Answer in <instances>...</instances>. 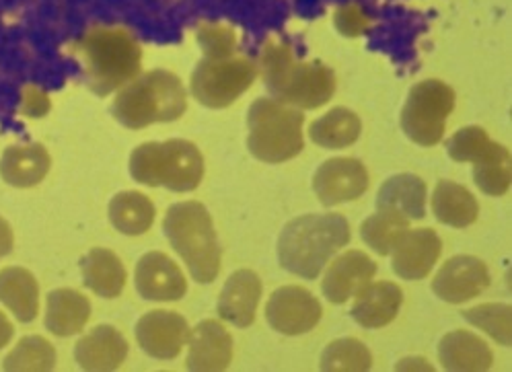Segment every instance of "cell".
Wrapping results in <instances>:
<instances>
[{
  "label": "cell",
  "instance_id": "obj_4",
  "mask_svg": "<svg viewBox=\"0 0 512 372\" xmlns=\"http://www.w3.org/2000/svg\"><path fill=\"white\" fill-rule=\"evenodd\" d=\"M186 109L188 93L177 74L151 70L118 93L112 114L122 126L142 130L159 122H175L186 114Z\"/></svg>",
  "mask_w": 512,
  "mask_h": 372
},
{
  "label": "cell",
  "instance_id": "obj_30",
  "mask_svg": "<svg viewBox=\"0 0 512 372\" xmlns=\"http://www.w3.org/2000/svg\"><path fill=\"white\" fill-rule=\"evenodd\" d=\"M447 151L457 163H473V167H480L506 153L508 148L494 142L484 128L469 126L451 136Z\"/></svg>",
  "mask_w": 512,
  "mask_h": 372
},
{
  "label": "cell",
  "instance_id": "obj_20",
  "mask_svg": "<svg viewBox=\"0 0 512 372\" xmlns=\"http://www.w3.org/2000/svg\"><path fill=\"white\" fill-rule=\"evenodd\" d=\"M404 303V292L393 282H371L364 286L352 305V319L364 329L389 325Z\"/></svg>",
  "mask_w": 512,
  "mask_h": 372
},
{
  "label": "cell",
  "instance_id": "obj_6",
  "mask_svg": "<svg viewBox=\"0 0 512 372\" xmlns=\"http://www.w3.org/2000/svg\"><path fill=\"white\" fill-rule=\"evenodd\" d=\"M130 175L149 188L194 192L204 177V157L190 140L144 142L130 157Z\"/></svg>",
  "mask_w": 512,
  "mask_h": 372
},
{
  "label": "cell",
  "instance_id": "obj_11",
  "mask_svg": "<svg viewBox=\"0 0 512 372\" xmlns=\"http://www.w3.org/2000/svg\"><path fill=\"white\" fill-rule=\"evenodd\" d=\"M313 190L323 206L354 202L369 190V171L358 159H329L317 169Z\"/></svg>",
  "mask_w": 512,
  "mask_h": 372
},
{
  "label": "cell",
  "instance_id": "obj_15",
  "mask_svg": "<svg viewBox=\"0 0 512 372\" xmlns=\"http://www.w3.org/2000/svg\"><path fill=\"white\" fill-rule=\"evenodd\" d=\"M441 251V237L432 229H408L391 251V268L404 280H422L432 272Z\"/></svg>",
  "mask_w": 512,
  "mask_h": 372
},
{
  "label": "cell",
  "instance_id": "obj_32",
  "mask_svg": "<svg viewBox=\"0 0 512 372\" xmlns=\"http://www.w3.org/2000/svg\"><path fill=\"white\" fill-rule=\"evenodd\" d=\"M321 370L325 372H364L373 366V354L362 342L344 338L329 344L321 354Z\"/></svg>",
  "mask_w": 512,
  "mask_h": 372
},
{
  "label": "cell",
  "instance_id": "obj_26",
  "mask_svg": "<svg viewBox=\"0 0 512 372\" xmlns=\"http://www.w3.org/2000/svg\"><path fill=\"white\" fill-rule=\"evenodd\" d=\"M83 280L101 299H116L126 286V268L122 259L109 249H91L81 262Z\"/></svg>",
  "mask_w": 512,
  "mask_h": 372
},
{
  "label": "cell",
  "instance_id": "obj_29",
  "mask_svg": "<svg viewBox=\"0 0 512 372\" xmlns=\"http://www.w3.org/2000/svg\"><path fill=\"white\" fill-rule=\"evenodd\" d=\"M362 132L360 118L352 109L334 107L329 109L323 118L311 124L309 136L321 148H346L352 146Z\"/></svg>",
  "mask_w": 512,
  "mask_h": 372
},
{
  "label": "cell",
  "instance_id": "obj_7",
  "mask_svg": "<svg viewBox=\"0 0 512 372\" xmlns=\"http://www.w3.org/2000/svg\"><path fill=\"white\" fill-rule=\"evenodd\" d=\"M301 109L276 99H258L249 107L247 146L255 159L276 165L295 159L303 151Z\"/></svg>",
  "mask_w": 512,
  "mask_h": 372
},
{
  "label": "cell",
  "instance_id": "obj_28",
  "mask_svg": "<svg viewBox=\"0 0 512 372\" xmlns=\"http://www.w3.org/2000/svg\"><path fill=\"white\" fill-rule=\"evenodd\" d=\"M155 204L140 192H122L109 202V220L128 237L144 235L155 222Z\"/></svg>",
  "mask_w": 512,
  "mask_h": 372
},
{
  "label": "cell",
  "instance_id": "obj_21",
  "mask_svg": "<svg viewBox=\"0 0 512 372\" xmlns=\"http://www.w3.org/2000/svg\"><path fill=\"white\" fill-rule=\"evenodd\" d=\"M438 358L451 372H486L492 368L494 354L490 346L471 331H451L438 346Z\"/></svg>",
  "mask_w": 512,
  "mask_h": 372
},
{
  "label": "cell",
  "instance_id": "obj_22",
  "mask_svg": "<svg viewBox=\"0 0 512 372\" xmlns=\"http://www.w3.org/2000/svg\"><path fill=\"white\" fill-rule=\"evenodd\" d=\"M50 165L48 151L38 142L9 146L0 161V175L13 188H33L48 175Z\"/></svg>",
  "mask_w": 512,
  "mask_h": 372
},
{
  "label": "cell",
  "instance_id": "obj_31",
  "mask_svg": "<svg viewBox=\"0 0 512 372\" xmlns=\"http://www.w3.org/2000/svg\"><path fill=\"white\" fill-rule=\"evenodd\" d=\"M410 229V218L391 208H377V214L362 222L360 237L375 253L389 255L395 243Z\"/></svg>",
  "mask_w": 512,
  "mask_h": 372
},
{
  "label": "cell",
  "instance_id": "obj_10",
  "mask_svg": "<svg viewBox=\"0 0 512 372\" xmlns=\"http://www.w3.org/2000/svg\"><path fill=\"white\" fill-rule=\"evenodd\" d=\"M323 309L315 296L303 286H282L268 301L266 319L272 329L284 336H303L317 327Z\"/></svg>",
  "mask_w": 512,
  "mask_h": 372
},
{
  "label": "cell",
  "instance_id": "obj_8",
  "mask_svg": "<svg viewBox=\"0 0 512 372\" xmlns=\"http://www.w3.org/2000/svg\"><path fill=\"white\" fill-rule=\"evenodd\" d=\"M258 64L247 56L204 58L192 72V95L210 109L233 105L258 79Z\"/></svg>",
  "mask_w": 512,
  "mask_h": 372
},
{
  "label": "cell",
  "instance_id": "obj_13",
  "mask_svg": "<svg viewBox=\"0 0 512 372\" xmlns=\"http://www.w3.org/2000/svg\"><path fill=\"white\" fill-rule=\"evenodd\" d=\"M188 321L173 311H151L140 317L136 325V340L144 354L157 360H173L188 346Z\"/></svg>",
  "mask_w": 512,
  "mask_h": 372
},
{
  "label": "cell",
  "instance_id": "obj_18",
  "mask_svg": "<svg viewBox=\"0 0 512 372\" xmlns=\"http://www.w3.org/2000/svg\"><path fill=\"white\" fill-rule=\"evenodd\" d=\"M262 299V280L251 270H237L225 284L218 299V315L235 327H249L255 321Z\"/></svg>",
  "mask_w": 512,
  "mask_h": 372
},
{
  "label": "cell",
  "instance_id": "obj_3",
  "mask_svg": "<svg viewBox=\"0 0 512 372\" xmlns=\"http://www.w3.org/2000/svg\"><path fill=\"white\" fill-rule=\"evenodd\" d=\"M350 243V225L342 214H305L290 220L278 239L280 266L315 280L342 247Z\"/></svg>",
  "mask_w": 512,
  "mask_h": 372
},
{
  "label": "cell",
  "instance_id": "obj_17",
  "mask_svg": "<svg viewBox=\"0 0 512 372\" xmlns=\"http://www.w3.org/2000/svg\"><path fill=\"white\" fill-rule=\"evenodd\" d=\"M188 368L194 372H221L233 360V338L221 321L206 319L190 331Z\"/></svg>",
  "mask_w": 512,
  "mask_h": 372
},
{
  "label": "cell",
  "instance_id": "obj_25",
  "mask_svg": "<svg viewBox=\"0 0 512 372\" xmlns=\"http://www.w3.org/2000/svg\"><path fill=\"white\" fill-rule=\"evenodd\" d=\"M0 303L21 323H29L40 313V286L25 268L0 272Z\"/></svg>",
  "mask_w": 512,
  "mask_h": 372
},
{
  "label": "cell",
  "instance_id": "obj_16",
  "mask_svg": "<svg viewBox=\"0 0 512 372\" xmlns=\"http://www.w3.org/2000/svg\"><path fill=\"white\" fill-rule=\"evenodd\" d=\"M377 274V264L362 251H346L329 264L323 276V294L329 303L344 305Z\"/></svg>",
  "mask_w": 512,
  "mask_h": 372
},
{
  "label": "cell",
  "instance_id": "obj_12",
  "mask_svg": "<svg viewBox=\"0 0 512 372\" xmlns=\"http://www.w3.org/2000/svg\"><path fill=\"white\" fill-rule=\"evenodd\" d=\"M490 286V272L482 259L473 255H455L438 270L432 280V290L438 299L461 305L480 296Z\"/></svg>",
  "mask_w": 512,
  "mask_h": 372
},
{
  "label": "cell",
  "instance_id": "obj_37",
  "mask_svg": "<svg viewBox=\"0 0 512 372\" xmlns=\"http://www.w3.org/2000/svg\"><path fill=\"white\" fill-rule=\"evenodd\" d=\"M334 23H336V29L344 37H358V35H364L371 29L369 13L356 3H348V5L338 7V11L334 13Z\"/></svg>",
  "mask_w": 512,
  "mask_h": 372
},
{
  "label": "cell",
  "instance_id": "obj_2",
  "mask_svg": "<svg viewBox=\"0 0 512 372\" xmlns=\"http://www.w3.org/2000/svg\"><path fill=\"white\" fill-rule=\"evenodd\" d=\"M87 85L105 97L132 83L142 66V48L136 35L118 25H97L75 44Z\"/></svg>",
  "mask_w": 512,
  "mask_h": 372
},
{
  "label": "cell",
  "instance_id": "obj_36",
  "mask_svg": "<svg viewBox=\"0 0 512 372\" xmlns=\"http://www.w3.org/2000/svg\"><path fill=\"white\" fill-rule=\"evenodd\" d=\"M196 37L206 58H229L237 50V33L223 23L200 25Z\"/></svg>",
  "mask_w": 512,
  "mask_h": 372
},
{
  "label": "cell",
  "instance_id": "obj_27",
  "mask_svg": "<svg viewBox=\"0 0 512 372\" xmlns=\"http://www.w3.org/2000/svg\"><path fill=\"white\" fill-rule=\"evenodd\" d=\"M377 208L397 210L410 220L426 216V183L412 173H399L389 177L377 196Z\"/></svg>",
  "mask_w": 512,
  "mask_h": 372
},
{
  "label": "cell",
  "instance_id": "obj_34",
  "mask_svg": "<svg viewBox=\"0 0 512 372\" xmlns=\"http://www.w3.org/2000/svg\"><path fill=\"white\" fill-rule=\"evenodd\" d=\"M465 321L482 329L500 346L512 344V309L502 303H486L463 311Z\"/></svg>",
  "mask_w": 512,
  "mask_h": 372
},
{
  "label": "cell",
  "instance_id": "obj_9",
  "mask_svg": "<svg viewBox=\"0 0 512 372\" xmlns=\"http://www.w3.org/2000/svg\"><path fill=\"white\" fill-rule=\"evenodd\" d=\"M455 91L438 79H428L412 87L401 111V128L420 146H434L443 140L447 120L455 109Z\"/></svg>",
  "mask_w": 512,
  "mask_h": 372
},
{
  "label": "cell",
  "instance_id": "obj_35",
  "mask_svg": "<svg viewBox=\"0 0 512 372\" xmlns=\"http://www.w3.org/2000/svg\"><path fill=\"white\" fill-rule=\"evenodd\" d=\"M510 177H512V171H510V153L508 151L486 165L473 167L475 185H478L484 194L494 196V198H500L510 190Z\"/></svg>",
  "mask_w": 512,
  "mask_h": 372
},
{
  "label": "cell",
  "instance_id": "obj_23",
  "mask_svg": "<svg viewBox=\"0 0 512 372\" xmlns=\"http://www.w3.org/2000/svg\"><path fill=\"white\" fill-rule=\"evenodd\" d=\"M91 319V303L72 288H58L48 296L46 325L58 338H70L83 331Z\"/></svg>",
  "mask_w": 512,
  "mask_h": 372
},
{
  "label": "cell",
  "instance_id": "obj_19",
  "mask_svg": "<svg viewBox=\"0 0 512 372\" xmlns=\"http://www.w3.org/2000/svg\"><path fill=\"white\" fill-rule=\"evenodd\" d=\"M128 356V342L116 327L99 325L91 329L75 348V358L83 370L109 372L122 366Z\"/></svg>",
  "mask_w": 512,
  "mask_h": 372
},
{
  "label": "cell",
  "instance_id": "obj_24",
  "mask_svg": "<svg viewBox=\"0 0 512 372\" xmlns=\"http://www.w3.org/2000/svg\"><path fill=\"white\" fill-rule=\"evenodd\" d=\"M432 212L438 222L447 227L465 229L471 227L480 216L478 200L455 181H438L432 194Z\"/></svg>",
  "mask_w": 512,
  "mask_h": 372
},
{
  "label": "cell",
  "instance_id": "obj_39",
  "mask_svg": "<svg viewBox=\"0 0 512 372\" xmlns=\"http://www.w3.org/2000/svg\"><path fill=\"white\" fill-rule=\"evenodd\" d=\"M13 243H15L13 229L9 227V222L3 216H0V259L11 253Z\"/></svg>",
  "mask_w": 512,
  "mask_h": 372
},
{
  "label": "cell",
  "instance_id": "obj_38",
  "mask_svg": "<svg viewBox=\"0 0 512 372\" xmlns=\"http://www.w3.org/2000/svg\"><path fill=\"white\" fill-rule=\"evenodd\" d=\"M21 111L27 118H44L50 111V99L38 87H25L21 95Z\"/></svg>",
  "mask_w": 512,
  "mask_h": 372
},
{
  "label": "cell",
  "instance_id": "obj_5",
  "mask_svg": "<svg viewBox=\"0 0 512 372\" xmlns=\"http://www.w3.org/2000/svg\"><path fill=\"white\" fill-rule=\"evenodd\" d=\"M163 231L171 247L184 259L192 278L210 284L221 272V245L210 212L200 202H179L167 210Z\"/></svg>",
  "mask_w": 512,
  "mask_h": 372
},
{
  "label": "cell",
  "instance_id": "obj_14",
  "mask_svg": "<svg viewBox=\"0 0 512 372\" xmlns=\"http://www.w3.org/2000/svg\"><path fill=\"white\" fill-rule=\"evenodd\" d=\"M136 290L146 301L173 303L186 296L188 280L169 255L153 251L136 266Z\"/></svg>",
  "mask_w": 512,
  "mask_h": 372
},
{
  "label": "cell",
  "instance_id": "obj_41",
  "mask_svg": "<svg viewBox=\"0 0 512 372\" xmlns=\"http://www.w3.org/2000/svg\"><path fill=\"white\" fill-rule=\"evenodd\" d=\"M412 362H416V358H414ZM412 366H414V364H410L408 360H404L401 364H397V370H406V368H412ZM420 366H422V368H426V370H432V366H430V364H426V362H424V364H420Z\"/></svg>",
  "mask_w": 512,
  "mask_h": 372
},
{
  "label": "cell",
  "instance_id": "obj_1",
  "mask_svg": "<svg viewBox=\"0 0 512 372\" xmlns=\"http://www.w3.org/2000/svg\"><path fill=\"white\" fill-rule=\"evenodd\" d=\"M258 68L274 99L295 109L323 107L336 93L334 70L319 60H299L284 40L266 42Z\"/></svg>",
  "mask_w": 512,
  "mask_h": 372
},
{
  "label": "cell",
  "instance_id": "obj_40",
  "mask_svg": "<svg viewBox=\"0 0 512 372\" xmlns=\"http://www.w3.org/2000/svg\"><path fill=\"white\" fill-rule=\"evenodd\" d=\"M11 340H13V325L7 319V315L0 311V350H3L5 346H9Z\"/></svg>",
  "mask_w": 512,
  "mask_h": 372
},
{
  "label": "cell",
  "instance_id": "obj_33",
  "mask_svg": "<svg viewBox=\"0 0 512 372\" xmlns=\"http://www.w3.org/2000/svg\"><path fill=\"white\" fill-rule=\"evenodd\" d=\"M56 364L54 346L42 336H27L17 348L5 358V370H25V372H46Z\"/></svg>",
  "mask_w": 512,
  "mask_h": 372
}]
</instances>
